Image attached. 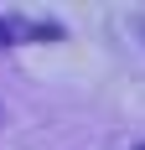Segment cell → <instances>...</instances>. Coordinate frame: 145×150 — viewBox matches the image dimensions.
<instances>
[{
	"mask_svg": "<svg viewBox=\"0 0 145 150\" xmlns=\"http://www.w3.org/2000/svg\"><path fill=\"white\" fill-rule=\"evenodd\" d=\"M135 150H145V140H140V145H135Z\"/></svg>",
	"mask_w": 145,
	"mask_h": 150,
	"instance_id": "2",
	"label": "cell"
},
{
	"mask_svg": "<svg viewBox=\"0 0 145 150\" xmlns=\"http://www.w3.org/2000/svg\"><path fill=\"white\" fill-rule=\"evenodd\" d=\"M62 26L57 21H26V16H0V47L16 42H57Z\"/></svg>",
	"mask_w": 145,
	"mask_h": 150,
	"instance_id": "1",
	"label": "cell"
},
{
	"mask_svg": "<svg viewBox=\"0 0 145 150\" xmlns=\"http://www.w3.org/2000/svg\"><path fill=\"white\" fill-rule=\"evenodd\" d=\"M0 119H5V109H0Z\"/></svg>",
	"mask_w": 145,
	"mask_h": 150,
	"instance_id": "3",
	"label": "cell"
}]
</instances>
